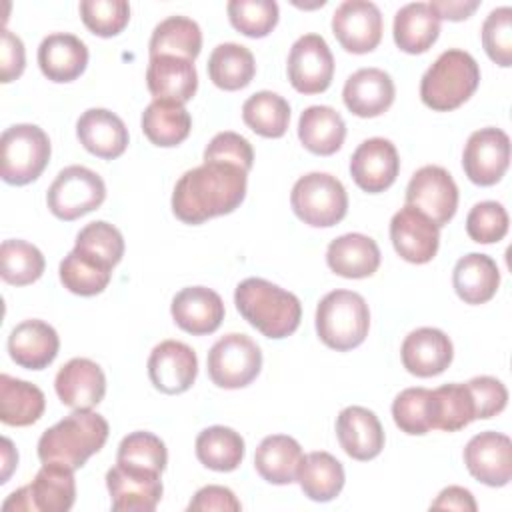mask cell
<instances>
[{"mask_svg":"<svg viewBox=\"0 0 512 512\" xmlns=\"http://www.w3.org/2000/svg\"><path fill=\"white\" fill-rule=\"evenodd\" d=\"M248 172L224 162L186 170L172 192V212L184 224H202L234 212L246 196Z\"/></svg>","mask_w":512,"mask_h":512,"instance_id":"6da1fadb","label":"cell"},{"mask_svg":"<svg viewBox=\"0 0 512 512\" xmlns=\"http://www.w3.org/2000/svg\"><path fill=\"white\" fill-rule=\"evenodd\" d=\"M234 304L240 316L266 338H286L300 326L302 304L298 296L264 278L242 280L236 286Z\"/></svg>","mask_w":512,"mask_h":512,"instance_id":"7a4b0ae2","label":"cell"},{"mask_svg":"<svg viewBox=\"0 0 512 512\" xmlns=\"http://www.w3.org/2000/svg\"><path fill=\"white\" fill-rule=\"evenodd\" d=\"M108 422L92 410H74L38 440V458L42 464H62L78 470L108 440Z\"/></svg>","mask_w":512,"mask_h":512,"instance_id":"3957f363","label":"cell"},{"mask_svg":"<svg viewBox=\"0 0 512 512\" xmlns=\"http://www.w3.org/2000/svg\"><path fill=\"white\" fill-rule=\"evenodd\" d=\"M480 84V68L472 54L450 48L442 52L424 72L420 82L422 102L436 110L448 112L462 106Z\"/></svg>","mask_w":512,"mask_h":512,"instance_id":"277c9868","label":"cell"},{"mask_svg":"<svg viewBox=\"0 0 512 512\" xmlns=\"http://www.w3.org/2000/svg\"><path fill=\"white\" fill-rule=\"evenodd\" d=\"M370 328L366 300L352 290H332L316 306L318 338L332 350L346 352L360 346Z\"/></svg>","mask_w":512,"mask_h":512,"instance_id":"5b68a950","label":"cell"},{"mask_svg":"<svg viewBox=\"0 0 512 512\" xmlns=\"http://www.w3.org/2000/svg\"><path fill=\"white\" fill-rule=\"evenodd\" d=\"M290 204L304 224L330 228L346 216L348 194L336 176L328 172H310L294 182Z\"/></svg>","mask_w":512,"mask_h":512,"instance_id":"8992f818","label":"cell"},{"mask_svg":"<svg viewBox=\"0 0 512 512\" xmlns=\"http://www.w3.org/2000/svg\"><path fill=\"white\" fill-rule=\"evenodd\" d=\"M2 180L24 186L34 182L50 160V138L36 124H14L2 132Z\"/></svg>","mask_w":512,"mask_h":512,"instance_id":"52a82bcc","label":"cell"},{"mask_svg":"<svg viewBox=\"0 0 512 512\" xmlns=\"http://www.w3.org/2000/svg\"><path fill=\"white\" fill-rule=\"evenodd\" d=\"M206 364L208 376L218 388L236 390L260 374L262 352L250 336L230 332L212 344Z\"/></svg>","mask_w":512,"mask_h":512,"instance_id":"ba28073f","label":"cell"},{"mask_svg":"<svg viewBox=\"0 0 512 512\" xmlns=\"http://www.w3.org/2000/svg\"><path fill=\"white\" fill-rule=\"evenodd\" d=\"M104 198V180L94 170L78 164L60 170L46 192L50 212L66 222L100 208Z\"/></svg>","mask_w":512,"mask_h":512,"instance_id":"9c48e42d","label":"cell"},{"mask_svg":"<svg viewBox=\"0 0 512 512\" xmlns=\"http://www.w3.org/2000/svg\"><path fill=\"white\" fill-rule=\"evenodd\" d=\"M406 204L420 210L438 228L446 226L458 208V186L442 166H422L406 186Z\"/></svg>","mask_w":512,"mask_h":512,"instance_id":"30bf717a","label":"cell"},{"mask_svg":"<svg viewBox=\"0 0 512 512\" xmlns=\"http://www.w3.org/2000/svg\"><path fill=\"white\" fill-rule=\"evenodd\" d=\"M288 80L300 94L324 92L334 76V56L320 34L300 36L288 54Z\"/></svg>","mask_w":512,"mask_h":512,"instance_id":"8fae6325","label":"cell"},{"mask_svg":"<svg viewBox=\"0 0 512 512\" xmlns=\"http://www.w3.org/2000/svg\"><path fill=\"white\" fill-rule=\"evenodd\" d=\"M508 164L510 138L504 130L488 126L470 134L462 152V168L470 182L492 186L506 174Z\"/></svg>","mask_w":512,"mask_h":512,"instance_id":"7c38bea8","label":"cell"},{"mask_svg":"<svg viewBox=\"0 0 512 512\" xmlns=\"http://www.w3.org/2000/svg\"><path fill=\"white\" fill-rule=\"evenodd\" d=\"M332 32L346 52H372L382 40V14L374 2L346 0L332 14Z\"/></svg>","mask_w":512,"mask_h":512,"instance_id":"4fadbf2b","label":"cell"},{"mask_svg":"<svg viewBox=\"0 0 512 512\" xmlns=\"http://www.w3.org/2000/svg\"><path fill=\"white\" fill-rule=\"evenodd\" d=\"M112 508L118 512H152L162 498L158 472L116 464L106 472Z\"/></svg>","mask_w":512,"mask_h":512,"instance_id":"5bb4252c","label":"cell"},{"mask_svg":"<svg viewBox=\"0 0 512 512\" xmlns=\"http://www.w3.org/2000/svg\"><path fill=\"white\" fill-rule=\"evenodd\" d=\"M390 240L400 258L412 264H426L438 252L440 228L420 210L406 204L390 220Z\"/></svg>","mask_w":512,"mask_h":512,"instance_id":"9a60e30c","label":"cell"},{"mask_svg":"<svg viewBox=\"0 0 512 512\" xmlns=\"http://www.w3.org/2000/svg\"><path fill=\"white\" fill-rule=\"evenodd\" d=\"M468 472L486 486H506L512 478V442L500 432H480L464 448Z\"/></svg>","mask_w":512,"mask_h":512,"instance_id":"2e32d148","label":"cell"},{"mask_svg":"<svg viewBox=\"0 0 512 512\" xmlns=\"http://www.w3.org/2000/svg\"><path fill=\"white\" fill-rule=\"evenodd\" d=\"M198 374L196 352L180 340L156 344L148 356V376L156 390L164 394L186 392Z\"/></svg>","mask_w":512,"mask_h":512,"instance_id":"e0dca14e","label":"cell"},{"mask_svg":"<svg viewBox=\"0 0 512 512\" xmlns=\"http://www.w3.org/2000/svg\"><path fill=\"white\" fill-rule=\"evenodd\" d=\"M400 170L396 146L386 138L364 140L350 158V174L358 188L368 194L388 190Z\"/></svg>","mask_w":512,"mask_h":512,"instance_id":"ac0fdd59","label":"cell"},{"mask_svg":"<svg viewBox=\"0 0 512 512\" xmlns=\"http://www.w3.org/2000/svg\"><path fill=\"white\" fill-rule=\"evenodd\" d=\"M54 388L64 406L92 410L106 394V376L94 360L72 358L58 370Z\"/></svg>","mask_w":512,"mask_h":512,"instance_id":"d6986e66","label":"cell"},{"mask_svg":"<svg viewBox=\"0 0 512 512\" xmlns=\"http://www.w3.org/2000/svg\"><path fill=\"white\" fill-rule=\"evenodd\" d=\"M404 368L420 378H430L442 374L454 358V348L450 338L430 326L412 330L400 348Z\"/></svg>","mask_w":512,"mask_h":512,"instance_id":"ffe728a7","label":"cell"},{"mask_svg":"<svg viewBox=\"0 0 512 512\" xmlns=\"http://www.w3.org/2000/svg\"><path fill=\"white\" fill-rule=\"evenodd\" d=\"M170 312L178 328L194 336H204L220 328L224 320V302L206 286H188L172 298Z\"/></svg>","mask_w":512,"mask_h":512,"instance_id":"44dd1931","label":"cell"},{"mask_svg":"<svg viewBox=\"0 0 512 512\" xmlns=\"http://www.w3.org/2000/svg\"><path fill=\"white\" fill-rule=\"evenodd\" d=\"M396 96L394 82L388 72L380 68H360L348 76L342 100L344 106L360 118H374L384 114Z\"/></svg>","mask_w":512,"mask_h":512,"instance_id":"7402d4cb","label":"cell"},{"mask_svg":"<svg viewBox=\"0 0 512 512\" xmlns=\"http://www.w3.org/2000/svg\"><path fill=\"white\" fill-rule=\"evenodd\" d=\"M336 436L342 450L354 460H372L384 448L382 424L364 406H348L338 414Z\"/></svg>","mask_w":512,"mask_h":512,"instance_id":"603a6c76","label":"cell"},{"mask_svg":"<svg viewBox=\"0 0 512 512\" xmlns=\"http://www.w3.org/2000/svg\"><path fill=\"white\" fill-rule=\"evenodd\" d=\"M80 144L94 156L114 160L128 146V128L120 116L106 108H90L76 122Z\"/></svg>","mask_w":512,"mask_h":512,"instance_id":"cb8c5ba5","label":"cell"},{"mask_svg":"<svg viewBox=\"0 0 512 512\" xmlns=\"http://www.w3.org/2000/svg\"><path fill=\"white\" fill-rule=\"evenodd\" d=\"M60 348L56 330L44 320H24L8 336L10 358L28 370H42L54 362Z\"/></svg>","mask_w":512,"mask_h":512,"instance_id":"d4e9b609","label":"cell"},{"mask_svg":"<svg viewBox=\"0 0 512 512\" xmlns=\"http://www.w3.org/2000/svg\"><path fill=\"white\" fill-rule=\"evenodd\" d=\"M88 64L86 44L68 32L48 34L38 46V66L52 82L76 80Z\"/></svg>","mask_w":512,"mask_h":512,"instance_id":"484cf974","label":"cell"},{"mask_svg":"<svg viewBox=\"0 0 512 512\" xmlns=\"http://www.w3.org/2000/svg\"><path fill=\"white\" fill-rule=\"evenodd\" d=\"M146 84L154 100L184 104L196 94L198 74L192 60L176 56H156L148 62Z\"/></svg>","mask_w":512,"mask_h":512,"instance_id":"4316f807","label":"cell"},{"mask_svg":"<svg viewBox=\"0 0 512 512\" xmlns=\"http://www.w3.org/2000/svg\"><path fill=\"white\" fill-rule=\"evenodd\" d=\"M326 264L342 278H366L380 266V248L366 234H342L328 244Z\"/></svg>","mask_w":512,"mask_h":512,"instance_id":"83f0119b","label":"cell"},{"mask_svg":"<svg viewBox=\"0 0 512 512\" xmlns=\"http://www.w3.org/2000/svg\"><path fill=\"white\" fill-rule=\"evenodd\" d=\"M396 46L406 54H422L438 40L440 18L428 2H410L394 16Z\"/></svg>","mask_w":512,"mask_h":512,"instance_id":"f1b7e54d","label":"cell"},{"mask_svg":"<svg viewBox=\"0 0 512 512\" xmlns=\"http://www.w3.org/2000/svg\"><path fill=\"white\" fill-rule=\"evenodd\" d=\"M452 286L466 304L488 302L500 286V270L496 262L480 252L462 256L452 270Z\"/></svg>","mask_w":512,"mask_h":512,"instance_id":"f546056e","label":"cell"},{"mask_svg":"<svg viewBox=\"0 0 512 512\" xmlns=\"http://www.w3.org/2000/svg\"><path fill=\"white\" fill-rule=\"evenodd\" d=\"M302 458V448L292 436L272 434L258 444L254 454V468L266 482L284 486L296 482Z\"/></svg>","mask_w":512,"mask_h":512,"instance_id":"4dcf8cb0","label":"cell"},{"mask_svg":"<svg viewBox=\"0 0 512 512\" xmlns=\"http://www.w3.org/2000/svg\"><path fill=\"white\" fill-rule=\"evenodd\" d=\"M298 138L312 154L330 156L344 144L346 124L330 106H308L298 120Z\"/></svg>","mask_w":512,"mask_h":512,"instance_id":"1f68e13d","label":"cell"},{"mask_svg":"<svg viewBox=\"0 0 512 512\" xmlns=\"http://www.w3.org/2000/svg\"><path fill=\"white\" fill-rule=\"evenodd\" d=\"M26 488L32 512H66L76 500L74 470L62 464H44Z\"/></svg>","mask_w":512,"mask_h":512,"instance_id":"d6a6232c","label":"cell"},{"mask_svg":"<svg viewBox=\"0 0 512 512\" xmlns=\"http://www.w3.org/2000/svg\"><path fill=\"white\" fill-rule=\"evenodd\" d=\"M142 132L144 136L162 148L178 146L184 142L192 128V118L184 104L170 100H152L142 112Z\"/></svg>","mask_w":512,"mask_h":512,"instance_id":"836d02e7","label":"cell"},{"mask_svg":"<svg viewBox=\"0 0 512 512\" xmlns=\"http://www.w3.org/2000/svg\"><path fill=\"white\" fill-rule=\"evenodd\" d=\"M296 480L314 502H330L344 488V468L330 452H310L298 466Z\"/></svg>","mask_w":512,"mask_h":512,"instance_id":"e575fe53","label":"cell"},{"mask_svg":"<svg viewBox=\"0 0 512 512\" xmlns=\"http://www.w3.org/2000/svg\"><path fill=\"white\" fill-rule=\"evenodd\" d=\"M46 408L44 392L20 378L0 376V420L8 426H30Z\"/></svg>","mask_w":512,"mask_h":512,"instance_id":"d590c367","label":"cell"},{"mask_svg":"<svg viewBox=\"0 0 512 512\" xmlns=\"http://www.w3.org/2000/svg\"><path fill=\"white\" fill-rule=\"evenodd\" d=\"M200 50H202L200 26L188 16H168L166 20H162L154 28L148 44L150 58L176 56V58H186L194 62Z\"/></svg>","mask_w":512,"mask_h":512,"instance_id":"8d00e7d4","label":"cell"},{"mask_svg":"<svg viewBox=\"0 0 512 512\" xmlns=\"http://www.w3.org/2000/svg\"><path fill=\"white\" fill-rule=\"evenodd\" d=\"M256 62L252 52L236 42L218 44L208 58V76L222 90H240L252 82Z\"/></svg>","mask_w":512,"mask_h":512,"instance_id":"74e56055","label":"cell"},{"mask_svg":"<svg viewBox=\"0 0 512 512\" xmlns=\"http://www.w3.org/2000/svg\"><path fill=\"white\" fill-rule=\"evenodd\" d=\"M196 458L210 470L232 472L244 460V438L228 426L204 428L196 438Z\"/></svg>","mask_w":512,"mask_h":512,"instance_id":"f35d334b","label":"cell"},{"mask_svg":"<svg viewBox=\"0 0 512 512\" xmlns=\"http://www.w3.org/2000/svg\"><path fill=\"white\" fill-rule=\"evenodd\" d=\"M60 282L66 290L78 296H96L100 294L110 278L112 266L102 262L100 258L74 248L64 260L60 262Z\"/></svg>","mask_w":512,"mask_h":512,"instance_id":"ab89813d","label":"cell"},{"mask_svg":"<svg viewBox=\"0 0 512 512\" xmlns=\"http://www.w3.org/2000/svg\"><path fill=\"white\" fill-rule=\"evenodd\" d=\"M242 120L264 138H280L288 130L290 104L276 92L260 90L242 104Z\"/></svg>","mask_w":512,"mask_h":512,"instance_id":"60d3db41","label":"cell"},{"mask_svg":"<svg viewBox=\"0 0 512 512\" xmlns=\"http://www.w3.org/2000/svg\"><path fill=\"white\" fill-rule=\"evenodd\" d=\"M474 416V400L466 384H444L432 390V430L456 432Z\"/></svg>","mask_w":512,"mask_h":512,"instance_id":"b9f144b4","label":"cell"},{"mask_svg":"<svg viewBox=\"0 0 512 512\" xmlns=\"http://www.w3.org/2000/svg\"><path fill=\"white\" fill-rule=\"evenodd\" d=\"M0 262L2 280L12 286H26L36 282L46 266L42 252L34 244L18 238L2 242Z\"/></svg>","mask_w":512,"mask_h":512,"instance_id":"7bdbcfd3","label":"cell"},{"mask_svg":"<svg viewBox=\"0 0 512 512\" xmlns=\"http://www.w3.org/2000/svg\"><path fill=\"white\" fill-rule=\"evenodd\" d=\"M168 462L166 444L152 432H132L122 438L116 454V464L132 466L162 474Z\"/></svg>","mask_w":512,"mask_h":512,"instance_id":"ee69618b","label":"cell"},{"mask_svg":"<svg viewBox=\"0 0 512 512\" xmlns=\"http://www.w3.org/2000/svg\"><path fill=\"white\" fill-rule=\"evenodd\" d=\"M392 418L396 426L410 434L422 436L432 430V390L406 388L392 402Z\"/></svg>","mask_w":512,"mask_h":512,"instance_id":"f6af8a7d","label":"cell"},{"mask_svg":"<svg viewBox=\"0 0 512 512\" xmlns=\"http://www.w3.org/2000/svg\"><path fill=\"white\" fill-rule=\"evenodd\" d=\"M230 24L250 38L268 36L278 24V4L274 0H230L228 6Z\"/></svg>","mask_w":512,"mask_h":512,"instance_id":"bcb514c9","label":"cell"},{"mask_svg":"<svg viewBox=\"0 0 512 512\" xmlns=\"http://www.w3.org/2000/svg\"><path fill=\"white\" fill-rule=\"evenodd\" d=\"M80 16L92 34L110 38L126 28L130 20V4L126 0H82Z\"/></svg>","mask_w":512,"mask_h":512,"instance_id":"7dc6e473","label":"cell"},{"mask_svg":"<svg viewBox=\"0 0 512 512\" xmlns=\"http://www.w3.org/2000/svg\"><path fill=\"white\" fill-rule=\"evenodd\" d=\"M74 248L88 252L114 268L124 256V238H122L120 230L116 226H112L110 222L96 220V222L86 224L78 232Z\"/></svg>","mask_w":512,"mask_h":512,"instance_id":"c3c4849f","label":"cell"},{"mask_svg":"<svg viewBox=\"0 0 512 512\" xmlns=\"http://www.w3.org/2000/svg\"><path fill=\"white\" fill-rule=\"evenodd\" d=\"M482 46L492 62L502 68L512 64V8H494L482 24Z\"/></svg>","mask_w":512,"mask_h":512,"instance_id":"681fc988","label":"cell"},{"mask_svg":"<svg viewBox=\"0 0 512 512\" xmlns=\"http://www.w3.org/2000/svg\"><path fill=\"white\" fill-rule=\"evenodd\" d=\"M466 232L478 244H492L508 232V212L496 200H484L472 206L466 216Z\"/></svg>","mask_w":512,"mask_h":512,"instance_id":"f907efd6","label":"cell"},{"mask_svg":"<svg viewBox=\"0 0 512 512\" xmlns=\"http://www.w3.org/2000/svg\"><path fill=\"white\" fill-rule=\"evenodd\" d=\"M204 162H224L250 172L254 164L252 144L236 132H218L204 148Z\"/></svg>","mask_w":512,"mask_h":512,"instance_id":"816d5d0a","label":"cell"},{"mask_svg":"<svg viewBox=\"0 0 512 512\" xmlns=\"http://www.w3.org/2000/svg\"><path fill=\"white\" fill-rule=\"evenodd\" d=\"M474 400L476 420H486L500 414L508 402L506 386L494 376H476L466 382Z\"/></svg>","mask_w":512,"mask_h":512,"instance_id":"f5cc1de1","label":"cell"},{"mask_svg":"<svg viewBox=\"0 0 512 512\" xmlns=\"http://www.w3.org/2000/svg\"><path fill=\"white\" fill-rule=\"evenodd\" d=\"M240 508L242 504L234 496V492L226 486H216V484L200 488L188 504V512H210V510L238 512Z\"/></svg>","mask_w":512,"mask_h":512,"instance_id":"db71d44e","label":"cell"},{"mask_svg":"<svg viewBox=\"0 0 512 512\" xmlns=\"http://www.w3.org/2000/svg\"><path fill=\"white\" fill-rule=\"evenodd\" d=\"M0 80L4 84L22 76L26 66V52L22 40L10 32L8 28L2 30V44H0Z\"/></svg>","mask_w":512,"mask_h":512,"instance_id":"11a10c76","label":"cell"},{"mask_svg":"<svg viewBox=\"0 0 512 512\" xmlns=\"http://www.w3.org/2000/svg\"><path fill=\"white\" fill-rule=\"evenodd\" d=\"M434 510H460V512H476V500L470 490L462 486H448L444 488L436 500L430 504Z\"/></svg>","mask_w":512,"mask_h":512,"instance_id":"9f6ffc18","label":"cell"},{"mask_svg":"<svg viewBox=\"0 0 512 512\" xmlns=\"http://www.w3.org/2000/svg\"><path fill=\"white\" fill-rule=\"evenodd\" d=\"M428 4L432 6V10L438 14L440 20L446 18L452 22L466 20L480 6L478 0H432Z\"/></svg>","mask_w":512,"mask_h":512,"instance_id":"6f0895ef","label":"cell"},{"mask_svg":"<svg viewBox=\"0 0 512 512\" xmlns=\"http://www.w3.org/2000/svg\"><path fill=\"white\" fill-rule=\"evenodd\" d=\"M16 464H18V452L14 450L10 438H2V478H0L2 484L8 482Z\"/></svg>","mask_w":512,"mask_h":512,"instance_id":"680465c9","label":"cell"}]
</instances>
